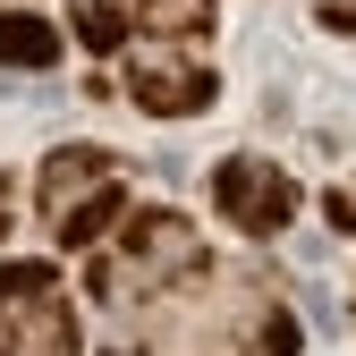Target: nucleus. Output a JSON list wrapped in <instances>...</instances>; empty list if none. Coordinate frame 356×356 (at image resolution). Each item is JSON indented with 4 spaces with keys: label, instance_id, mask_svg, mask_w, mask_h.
Listing matches in <instances>:
<instances>
[{
    "label": "nucleus",
    "instance_id": "obj_2",
    "mask_svg": "<svg viewBox=\"0 0 356 356\" xmlns=\"http://www.w3.org/2000/svg\"><path fill=\"white\" fill-rule=\"evenodd\" d=\"M0 356H76V314L51 263H0Z\"/></svg>",
    "mask_w": 356,
    "mask_h": 356
},
{
    "label": "nucleus",
    "instance_id": "obj_3",
    "mask_svg": "<svg viewBox=\"0 0 356 356\" xmlns=\"http://www.w3.org/2000/svg\"><path fill=\"white\" fill-rule=\"evenodd\" d=\"M212 204H220V220H229V229H246V238H280L289 220H297V178L272 170V161H254V153H229V161L212 170Z\"/></svg>",
    "mask_w": 356,
    "mask_h": 356
},
{
    "label": "nucleus",
    "instance_id": "obj_5",
    "mask_svg": "<svg viewBox=\"0 0 356 356\" xmlns=\"http://www.w3.org/2000/svg\"><path fill=\"white\" fill-rule=\"evenodd\" d=\"M111 178H119V161H111L102 145H60V153H42L34 204H42V220H60V212H76L85 195H102Z\"/></svg>",
    "mask_w": 356,
    "mask_h": 356
},
{
    "label": "nucleus",
    "instance_id": "obj_11",
    "mask_svg": "<svg viewBox=\"0 0 356 356\" xmlns=\"http://www.w3.org/2000/svg\"><path fill=\"white\" fill-rule=\"evenodd\" d=\"M323 26L331 34H356V0H323Z\"/></svg>",
    "mask_w": 356,
    "mask_h": 356
},
{
    "label": "nucleus",
    "instance_id": "obj_6",
    "mask_svg": "<svg viewBox=\"0 0 356 356\" xmlns=\"http://www.w3.org/2000/svg\"><path fill=\"white\" fill-rule=\"evenodd\" d=\"M119 220H127V178H111V187H102V195H85L76 212H60V220H51V238H60L68 254H85V246H102Z\"/></svg>",
    "mask_w": 356,
    "mask_h": 356
},
{
    "label": "nucleus",
    "instance_id": "obj_8",
    "mask_svg": "<svg viewBox=\"0 0 356 356\" xmlns=\"http://www.w3.org/2000/svg\"><path fill=\"white\" fill-rule=\"evenodd\" d=\"M127 26H145L153 42H204L212 34V0H136Z\"/></svg>",
    "mask_w": 356,
    "mask_h": 356
},
{
    "label": "nucleus",
    "instance_id": "obj_7",
    "mask_svg": "<svg viewBox=\"0 0 356 356\" xmlns=\"http://www.w3.org/2000/svg\"><path fill=\"white\" fill-rule=\"evenodd\" d=\"M60 60V26L34 17V9H9L0 17V68H51Z\"/></svg>",
    "mask_w": 356,
    "mask_h": 356
},
{
    "label": "nucleus",
    "instance_id": "obj_9",
    "mask_svg": "<svg viewBox=\"0 0 356 356\" xmlns=\"http://www.w3.org/2000/svg\"><path fill=\"white\" fill-rule=\"evenodd\" d=\"M76 34L94 42V51H119L127 42V9L119 0H76Z\"/></svg>",
    "mask_w": 356,
    "mask_h": 356
},
{
    "label": "nucleus",
    "instance_id": "obj_1",
    "mask_svg": "<svg viewBox=\"0 0 356 356\" xmlns=\"http://www.w3.org/2000/svg\"><path fill=\"white\" fill-rule=\"evenodd\" d=\"M204 272H212V254L195 238V220L170 212V204H145V212H127L119 246L94 254L85 289H94L102 305H136V297H161V289H195Z\"/></svg>",
    "mask_w": 356,
    "mask_h": 356
},
{
    "label": "nucleus",
    "instance_id": "obj_12",
    "mask_svg": "<svg viewBox=\"0 0 356 356\" xmlns=\"http://www.w3.org/2000/svg\"><path fill=\"white\" fill-rule=\"evenodd\" d=\"M102 356H136V348H102Z\"/></svg>",
    "mask_w": 356,
    "mask_h": 356
},
{
    "label": "nucleus",
    "instance_id": "obj_4",
    "mask_svg": "<svg viewBox=\"0 0 356 356\" xmlns=\"http://www.w3.org/2000/svg\"><path fill=\"white\" fill-rule=\"evenodd\" d=\"M127 94H136V111H153V119H195V111H212L220 76H212L204 60H170V51H145L136 68H127Z\"/></svg>",
    "mask_w": 356,
    "mask_h": 356
},
{
    "label": "nucleus",
    "instance_id": "obj_10",
    "mask_svg": "<svg viewBox=\"0 0 356 356\" xmlns=\"http://www.w3.org/2000/svg\"><path fill=\"white\" fill-rule=\"evenodd\" d=\"M297 348H305L297 314H254V339H246V356H297Z\"/></svg>",
    "mask_w": 356,
    "mask_h": 356
}]
</instances>
